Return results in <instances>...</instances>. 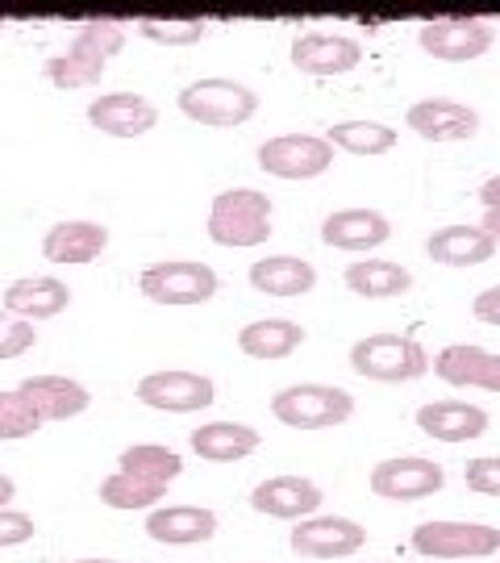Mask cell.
Returning <instances> with one entry per match:
<instances>
[{"label": "cell", "mask_w": 500, "mask_h": 563, "mask_svg": "<svg viewBox=\"0 0 500 563\" xmlns=\"http://www.w3.org/2000/svg\"><path fill=\"white\" fill-rule=\"evenodd\" d=\"M125 46V30L118 21H84L80 34L67 42V51L46 59V80L76 92V88H97L109 59Z\"/></svg>", "instance_id": "obj_1"}, {"label": "cell", "mask_w": 500, "mask_h": 563, "mask_svg": "<svg viewBox=\"0 0 500 563\" xmlns=\"http://www.w3.org/2000/svg\"><path fill=\"white\" fill-rule=\"evenodd\" d=\"M271 197L259 188H225L209 205V239L230 251H251L271 239Z\"/></svg>", "instance_id": "obj_2"}, {"label": "cell", "mask_w": 500, "mask_h": 563, "mask_svg": "<svg viewBox=\"0 0 500 563\" xmlns=\"http://www.w3.org/2000/svg\"><path fill=\"white\" fill-rule=\"evenodd\" d=\"M180 113L209 130H234L259 113V92L225 76H204L180 92Z\"/></svg>", "instance_id": "obj_3"}, {"label": "cell", "mask_w": 500, "mask_h": 563, "mask_svg": "<svg viewBox=\"0 0 500 563\" xmlns=\"http://www.w3.org/2000/svg\"><path fill=\"white\" fill-rule=\"evenodd\" d=\"M351 367L363 380L376 384H409L430 372V355L409 334H367L351 346Z\"/></svg>", "instance_id": "obj_4"}, {"label": "cell", "mask_w": 500, "mask_h": 563, "mask_svg": "<svg viewBox=\"0 0 500 563\" xmlns=\"http://www.w3.org/2000/svg\"><path fill=\"white\" fill-rule=\"evenodd\" d=\"M271 413L292 430H330L355 413V397L338 384H288L271 397Z\"/></svg>", "instance_id": "obj_5"}, {"label": "cell", "mask_w": 500, "mask_h": 563, "mask_svg": "<svg viewBox=\"0 0 500 563\" xmlns=\"http://www.w3.org/2000/svg\"><path fill=\"white\" fill-rule=\"evenodd\" d=\"M138 292L155 305L188 309V305H204L218 297V272L200 260H163L151 263L138 276Z\"/></svg>", "instance_id": "obj_6"}, {"label": "cell", "mask_w": 500, "mask_h": 563, "mask_svg": "<svg viewBox=\"0 0 500 563\" xmlns=\"http://www.w3.org/2000/svg\"><path fill=\"white\" fill-rule=\"evenodd\" d=\"M255 159L259 172L276 180H318L334 167V146L325 142V134H276L259 142Z\"/></svg>", "instance_id": "obj_7"}, {"label": "cell", "mask_w": 500, "mask_h": 563, "mask_svg": "<svg viewBox=\"0 0 500 563\" xmlns=\"http://www.w3.org/2000/svg\"><path fill=\"white\" fill-rule=\"evenodd\" d=\"M413 551L425 560H484L500 551V530L484 522H421Z\"/></svg>", "instance_id": "obj_8"}, {"label": "cell", "mask_w": 500, "mask_h": 563, "mask_svg": "<svg viewBox=\"0 0 500 563\" xmlns=\"http://www.w3.org/2000/svg\"><path fill=\"white\" fill-rule=\"evenodd\" d=\"M146 409H159V413H197L218 401V388L209 376L200 372H184V367H163V372H146L134 388Z\"/></svg>", "instance_id": "obj_9"}, {"label": "cell", "mask_w": 500, "mask_h": 563, "mask_svg": "<svg viewBox=\"0 0 500 563\" xmlns=\"http://www.w3.org/2000/svg\"><path fill=\"white\" fill-rule=\"evenodd\" d=\"M442 484H446L442 463L421 460V455H397L371 467V493L384 501H425L442 493Z\"/></svg>", "instance_id": "obj_10"}, {"label": "cell", "mask_w": 500, "mask_h": 563, "mask_svg": "<svg viewBox=\"0 0 500 563\" xmlns=\"http://www.w3.org/2000/svg\"><path fill=\"white\" fill-rule=\"evenodd\" d=\"M492 38H497V30L480 18H442V21H425L418 30V46L442 63L480 59V55H488Z\"/></svg>", "instance_id": "obj_11"}, {"label": "cell", "mask_w": 500, "mask_h": 563, "mask_svg": "<svg viewBox=\"0 0 500 563\" xmlns=\"http://www.w3.org/2000/svg\"><path fill=\"white\" fill-rule=\"evenodd\" d=\"M288 543H292V551H297L300 560H346V555L363 551L367 530H363L355 518H338V514L318 518V514H313V518H304V522L292 526Z\"/></svg>", "instance_id": "obj_12"}, {"label": "cell", "mask_w": 500, "mask_h": 563, "mask_svg": "<svg viewBox=\"0 0 500 563\" xmlns=\"http://www.w3.org/2000/svg\"><path fill=\"white\" fill-rule=\"evenodd\" d=\"M404 125L425 142H467L480 134V113L451 97H430V101L409 104Z\"/></svg>", "instance_id": "obj_13"}, {"label": "cell", "mask_w": 500, "mask_h": 563, "mask_svg": "<svg viewBox=\"0 0 500 563\" xmlns=\"http://www.w3.org/2000/svg\"><path fill=\"white\" fill-rule=\"evenodd\" d=\"M88 125L109 139H142L159 125V109L142 92H100L88 104Z\"/></svg>", "instance_id": "obj_14"}, {"label": "cell", "mask_w": 500, "mask_h": 563, "mask_svg": "<svg viewBox=\"0 0 500 563\" xmlns=\"http://www.w3.org/2000/svg\"><path fill=\"white\" fill-rule=\"evenodd\" d=\"M363 63V42L351 34L309 30L292 42V67L304 76H346Z\"/></svg>", "instance_id": "obj_15"}, {"label": "cell", "mask_w": 500, "mask_h": 563, "mask_svg": "<svg viewBox=\"0 0 500 563\" xmlns=\"http://www.w3.org/2000/svg\"><path fill=\"white\" fill-rule=\"evenodd\" d=\"M18 393L21 401L34 409L38 422H67V418H80L92 405V393L71 376H25Z\"/></svg>", "instance_id": "obj_16"}, {"label": "cell", "mask_w": 500, "mask_h": 563, "mask_svg": "<svg viewBox=\"0 0 500 563\" xmlns=\"http://www.w3.org/2000/svg\"><path fill=\"white\" fill-rule=\"evenodd\" d=\"M392 239V222L384 218L380 209H367V205H355V209H334L325 222H321V242L334 246V251H376Z\"/></svg>", "instance_id": "obj_17"}, {"label": "cell", "mask_w": 500, "mask_h": 563, "mask_svg": "<svg viewBox=\"0 0 500 563\" xmlns=\"http://www.w3.org/2000/svg\"><path fill=\"white\" fill-rule=\"evenodd\" d=\"M321 501H325V493L313 481H304V476H271V481H263L251 493V509L267 514V518H280V522H304V518H313L321 509Z\"/></svg>", "instance_id": "obj_18"}, {"label": "cell", "mask_w": 500, "mask_h": 563, "mask_svg": "<svg viewBox=\"0 0 500 563\" xmlns=\"http://www.w3.org/2000/svg\"><path fill=\"white\" fill-rule=\"evenodd\" d=\"M4 313L18 318V322H46V318H59L63 309L71 305V288L55 276H25V280H13L4 288Z\"/></svg>", "instance_id": "obj_19"}, {"label": "cell", "mask_w": 500, "mask_h": 563, "mask_svg": "<svg viewBox=\"0 0 500 563\" xmlns=\"http://www.w3.org/2000/svg\"><path fill=\"white\" fill-rule=\"evenodd\" d=\"M146 534L167 547L209 543L218 534V514L200 505H159L146 514Z\"/></svg>", "instance_id": "obj_20"}, {"label": "cell", "mask_w": 500, "mask_h": 563, "mask_svg": "<svg viewBox=\"0 0 500 563\" xmlns=\"http://www.w3.org/2000/svg\"><path fill=\"white\" fill-rule=\"evenodd\" d=\"M418 426L438 443H471L488 430V413L467 401H425L418 409Z\"/></svg>", "instance_id": "obj_21"}, {"label": "cell", "mask_w": 500, "mask_h": 563, "mask_svg": "<svg viewBox=\"0 0 500 563\" xmlns=\"http://www.w3.org/2000/svg\"><path fill=\"white\" fill-rule=\"evenodd\" d=\"M109 246V225L100 222H59L46 230L42 239V255L51 263H67V267H80V263H92L104 255Z\"/></svg>", "instance_id": "obj_22"}, {"label": "cell", "mask_w": 500, "mask_h": 563, "mask_svg": "<svg viewBox=\"0 0 500 563\" xmlns=\"http://www.w3.org/2000/svg\"><path fill=\"white\" fill-rule=\"evenodd\" d=\"M251 288L263 297H304L318 288V267L300 255H267L251 263Z\"/></svg>", "instance_id": "obj_23"}, {"label": "cell", "mask_w": 500, "mask_h": 563, "mask_svg": "<svg viewBox=\"0 0 500 563\" xmlns=\"http://www.w3.org/2000/svg\"><path fill=\"white\" fill-rule=\"evenodd\" d=\"M425 255L442 267H480L497 255V242L480 225H442L425 239Z\"/></svg>", "instance_id": "obj_24"}, {"label": "cell", "mask_w": 500, "mask_h": 563, "mask_svg": "<svg viewBox=\"0 0 500 563\" xmlns=\"http://www.w3.org/2000/svg\"><path fill=\"white\" fill-rule=\"evenodd\" d=\"M342 280L363 301H392L413 288V272L392 260H355L342 272Z\"/></svg>", "instance_id": "obj_25"}, {"label": "cell", "mask_w": 500, "mask_h": 563, "mask_svg": "<svg viewBox=\"0 0 500 563\" xmlns=\"http://www.w3.org/2000/svg\"><path fill=\"white\" fill-rule=\"evenodd\" d=\"M192 451L209 463H238L259 451V430L246 422H209L192 430Z\"/></svg>", "instance_id": "obj_26"}, {"label": "cell", "mask_w": 500, "mask_h": 563, "mask_svg": "<svg viewBox=\"0 0 500 563\" xmlns=\"http://www.w3.org/2000/svg\"><path fill=\"white\" fill-rule=\"evenodd\" d=\"M300 342H304V325L288 322V318H259L238 330L242 355H251V360H288Z\"/></svg>", "instance_id": "obj_27"}, {"label": "cell", "mask_w": 500, "mask_h": 563, "mask_svg": "<svg viewBox=\"0 0 500 563\" xmlns=\"http://www.w3.org/2000/svg\"><path fill=\"white\" fill-rule=\"evenodd\" d=\"M325 142H330L334 151H346V155L376 159V155H388V151L397 146V130L384 125V121H371V118H351V121L330 125Z\"/></svg>", "instance_id": "obj_28"}, {"label": "cell", "mask_w": 500, "mask_h": 563, "mask_svg": "<svg viewBox=\"0 0 500 563\" xmlns=\"http://www.w3.org/2000/svg\"><path fill=\"white\" fill-rule=\"evenodd\" d=\"M118 472L134 476V481L155 484V488H167V484H171L184 472V460L176 455V451H171V446L134 443V446H125V451L118 455Z\"/></svg>", "instance_id": "obj_29"}, {"label": "cell", "mask_w": 500, "mask_h": 563, "mask_svg": "<svg viewBox=\"0 0 500 563\" xmlns=\"http://www.w3.org/2000/svg\"><path fill=\"white\" fill-rule=\"evenodd\" d=\"M488 355H492V351H484L476 342H451V346H442L438 355L430 360V367L438 372L442 384H451V388H471V384H480V372Z\"/></svg>", "instance_id": "obj_30"}, {"label": "cell", "mask_w": 500, "mask_h": 563, "mask_svg": "<svg viewBox=\"0 0 500 563\" xmlns=\"http://www.w3.org/2000/svg\"><path fill=\"white\" fill-rule=\"evenodd\" d=\"M100 501L109 505V509H159L163 493L167 488H155V484L146 481H134V476H125V472H113V476H104L100 481Z\"/></svg>", "instance_id": "obj_31"}, {"label": "cell", "mask_w": 500, "mask_h": 563, "mask_svg": "<svg viewBox=\"0 0 500 563\" xmlns=\"http://www.w3.org/2000/svg\"><path fill=\"white\" fill-rule=\"evenodd\" d=\"M34 430H42V422L34 418V409L21 401V393H0V443H18L30 439Z\"/></svg>", "instance_id": "obj_32"}, {"label": "cell", "mask_w": 500, "mask_h": 563, "mask_svg": "<svg viewBox=\"0 0 500 563\" xmlns=\"http://www.w3.org/2000/svg\"><path fill=\"white\" fill-rule=\"evenodd\" d=\"M138 34L159 46H197L204 38V21H142Z\"/></svg>", "instance_id": "obj_33"}, {"label": "cell", "mask_w": 500, "mask_h": 563, "mask_svg": "<svg viewBox=\"0 0 500 563\" xmlns=\"http://www.w3.org/2000/svg\"><path fill=\"white\" fill-rule=\"evenodd\" d=\"M34 342H38V330H34V325L18 322V318H9V313L0 309V360H18Z\"/></svg>", "instance_id": "obj_34"}, {"label": "cell", "mask_w": 500, "mask_h": 563, "mask_svg": "<svg viewBox=\"0 0 500 563\" xmlns=\"http://www.w3.org/2000/svg\"><path fill=\"white\" fill-rule=\"evenodd\" d=\"M463 481L471 493H484V497H500V455H480V460L467 463Z\"/></svg>", "instance_id": "obj_35"}, {"label": "cell", "mask_w": 500, "mask_h": 563, "mask_svg": "<svg viewBox=\"0 0 500 563\" xmlns=\"http://www.w3.org/2000/svg\"><path fill=\"white\" fill-rule=\"evenodd\" d=\"M34 518L21 509H0V547H21L34 539Z\"/></svg>", "instance_id": "obj_36"}, {"label": "cell", "mask_w": 500, "mask_h": 563, "mask_svg": "<svg viewBox=\"0 0 500 563\" xmlns=\"http://www.w3.org/2000/svg\"><path fill=\"white\" fill-rule=\"evenodd\" d=\"M471 313H476V318H480L484 325H500V284L484 288L480 297L471 301Z\"/></svg>", "instance_id": "obj_37"}, {"label": "cell", "mask_w": 500, "mask_h": 563, "mask_svg": "<svg viewBox=\"0 0 500 563\" xmlns=\"http://www.w3.org/2000/svg\"><path fill=\"white\" fill-rule=\"evenodd\" d=\"M476 388H488V393H500V355H488L480 372V384Z\"/></svg>", "instance_id": "obj_38"}, {"label": "cell", "mask_w": 500, "mask_h": 563, "mask_svg": "<svg viewBox=\"0 0 500 563\" xmlns=\"http://www.w3.org/2000/svg\"><path fill=\"white\" fill-rule=\"evenodd\" d=\"M480 230H484V234H488V239H492V242H497V246H500V205H497V209H484Z\"/></svg>", "instance_id": "obj_39"}, {"label": "cell", "mask_w": 500, "mask_h": 563, "mask_svg": "<svg viewBox=\"0 0 500 563\" xmlns=\"http://www.w3.org/2000/svg\"><path fill=\"white\" fill-rule=\"evenodd\" d=\"M480 201H484V209H497L500 205V176H492V180L480 184Z\"/></svg>", "instance_id": "obj_40"}, {"label": "cell", "mask_w": 500, "mask_h": 563, "mask_svg": "<svg viewBox=\"0 0 500 563\" xmlns=\"http://www.w3.org/2000/svg\"><path fill=\"white\" fill-rule=\"evenodd\" d=\"M13 497H18V484L9 481V476H0V509H9Z\"/></svg>", "instance_id": "obj_41"}, {"label": "cell", "mask_w": 500, "mask_h": 563, "mask_svg": "<svg viewBox=\"0 0 500 563\" xmlns=\"http://www.w3.org/2000/svg\"><path fill=\"white\" fill-rule=\"evenodd\" d=\"M71 563H118V560H71Z\"/></svg>", "instance_id": "obj_42"}]
</instances>
